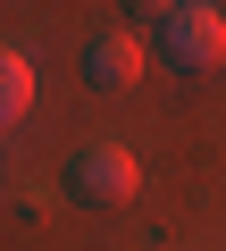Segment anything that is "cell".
<instances>
[{"label": "cell", "mask_w": 226, "mask_h": 251, "mask_svg": "<svg viewBox=\"0 0 226 251\" xmlns=\"http://www.w3.org/2000/svg\"><path fill=\"white\" fill-rule=\"evenodd\" d=\"M67 193H75L84 209H126V201L143 193V168H134V151H118V143H84V151L67 159Z\"/></svg>", "instance_id": "6da1fadb"}, {"label": "cell", "mask_w": 226, "mask_h": 251, "mask_svg": "<svg viewBox=\"0 0 226 251\" xmlns=\"http://www.w3.org/2000/svg\"><path fill=\"white\" fill-rule=\"evenodd\" d=\"M159 59H168L176 75H209V67L226 59V17H218V9H176V17L159 25Z\"/></svg>", "instance_id": "7a4b0ae2"}, {"label": "cell", "mask_w": 226, "mask_h": 251, "mask_svg": "<svg viewBox=\"0 0 226 251\" xmlns=\"http://www.w3.org/2000/svg\"><path fill=\"white\" fill-rule=\"evenodd\" d=\"M34 109V67H25V50H0V126H17Z\"/></svg>", "instance_id": "277c9868"}, {"label": "cell", "mask_w": 226, "mask_h": 251, "mask_svg": "<svg viewBox=\"0 0 226 251\" xmlns=\"http://www.w3.org/2000/svg\"><path fill=\"white\" fill-rule=\"evenodd\" d=\"M176 9H218V0H176Z\"/></svg>", "instance_id": "8992f818"}, {"label": "cell", "mask_w": 226, "mask_h": 251, "mask_svg": "<svg viewBox=\"0 0 226 251\" xmlns=\"http://www.w3.org/2000/svg\"><path fill=\"white\" fill-rule=\"evenodd\" d=\"M126 17H134V25H151V34H159V25H168V17H176V0H126Z\"/></svg>", "instance_id": "5b68a950"}, {"label": "cell", "mask_w": 226, "mask_h": 251, "mask_svg": "<svg viewBox=\"0 0 226 251\" xmlns=\"http://www.w3.org/2000/svg\"><path fill=\"white\" fill-rule=\"evenodd\" d=\"M134 75H143V42L134 34H100L84 50V84L92 92H134Z\"/></svg>", "instance_id": "3957f363"}]
</instances>
